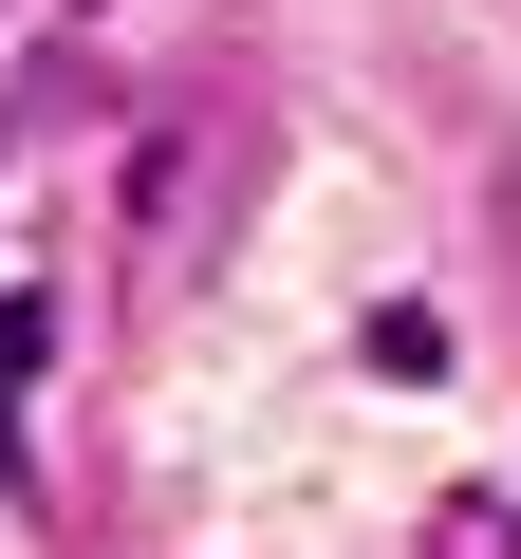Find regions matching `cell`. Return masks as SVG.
<instances>
[{
    "label": "cell",
    "instance_id": "cell-1",
    "mask_svg": "<svg viewBox=\"0 0 521 559\" xmlns=\"http://www.w3.org/2000/svg\"><path fill=\"white\" fill-rule=\"evenodd\" d=\"M38 336H57V299H0V392L38 373Z\"/></svg>",
    "mask_w": 521,
    "mask_h": 559
}]
</instances>
